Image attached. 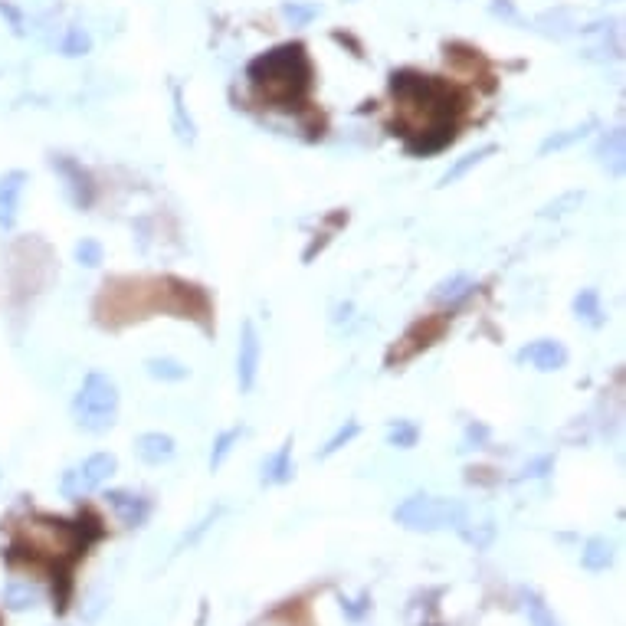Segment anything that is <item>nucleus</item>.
<instances>
[{"mask_svg": "<svg viewBox=\"0 0 626 626\" xmlns=\"http://www.w3.org/2000/svg\"><path fill=\"white\" fill-rule=\"evenodd\" d=\"M594 155H597V164L610 177H623V171H626V135H623V128H610V132L600 135Z\"/></svg>", "mask_w": 626, "mask_h": 626, "instance_id": "nucleus-12", "label": "nucleus"}, {"mask_svg": "<svg viewBox=\"0 0 626 626\" xmlns=\"http://www.w3.org/2000/svg\"><path fill=\"white\" fill-rule=\"evenodd\" d=\"M105 502L115 512V518L125 528H141L151 518V499H145L141 492H128V489H109L105 492Z\"/></svg>", "mask_w": 626, "mask_h": 626, "instance_id": "nucleus-10", "label": "nucleus"}, {"mask_svg": "<svg viewBox=\"0 0 626 626\" xmlns=\"http://www.w3.org/2000/svg\"><path fill=\"white\" fill-rule=\"evenodd\" d=\"M341 610H345V617L351 623H358L364 620L371 613V594H361L358 600H348V597H341Z\"/></svg>", "mask_w": 626, "mask_h": 626, "instance_id": "nucleus-33", "label": "nucleus"}, {"mask_svg": "<svg viewBox=\"0 0 626 626\" xmlns=\"http://www.w3.org/2000/svg\"><path fill=\"white\" fill-rule=\"evenodd\" d=\"M391 96L397 112V132L413 155H433L456 138V89L450 82L423 76L417 69L391 73Z\"/></svg>", "mask_w": 626, "mask_h": 626, "instance_id": "nucleus-1", "label": "nucleus"}, {"mask_svg": "<svg viewBox=\"0 0 626 626\" xmlns=\"http://www.w3.org/2000/svg\"><path fill=\"white\" fill-rule=\"evenodd\" d=\"M223 515V509H214V512H207L204 518H200V522L194 525V531H191V535H184L181 538V545H177V551H184V548H191V545H197V541L200 538H204L207 535V531H210V525H214L217 522V518Z\"/></svg>", "mask_w": 626, "mask_h": 626, "instance_id": "nucleus-32", "label": "nucleus"}, {"mask_svg": "<svg viewBox=\"0 0 626 626\" xmlns=\"http://www.w3.org/2000/svg\"><path fill=\"white\" fill-rule=\"evenodd\" d=\"M358 433H361V423H358V420H345L332 436H328L322 450H318V459H328V456H335L338 450H345V446H348Z\"/></svg>", "mask_w": 626, "mask_h": 626, "instance_id": "nucleus-27", "label": "nucleus"}, {"mask_svg": "<svg viewBox=\"0 0 626 626\" xmlns=\"http://www.w3.org/2000/svg\"><path fill=\"white\" fill-rule=\"evenodd\" d=\"M73 256H76V263H79V266L96 269V266H102L105 250H102V243H99V240H89V236H86V240H79V243H76Z\"/></svg>", "mask_w": 626, "mask_h": 626, "instance_id": "nucleus-29", "label": "nucleus"}, {"mask_svg": "<svg viewBox=\"0 0 626 626\" xmlns=\"http://www.w3.org/2000/svg\"><path fill=\"white\" fill-rule=\"evenodd\" d=\"M263 486H286V482L295 479V463H292V436L286 443L279 446V450H273L266 459H263Z\"/></svg>", "mask_w": 626, "mask_h": 626, "instance_id": "nucleus-14", "label": "nucleus"}, {"mask_svg": "<svg viewBox=\"0 0 626 626\" xmlns=\"http://www.w3.org/2000/svg\"><path fill=\"white\" fill-rule=\"evenodd\" d=\"M89 50H92L89 33L82 30V27H69V30H66V40H63V56L76 59V56H86Z\"/></svg>", "mask_w": 626, "mask_h": 626, "instance_id": "nucleus-31", "label": "nucleus"}, {"mask_svg": "<svg viewBox=\"0 0 626 626\" xmlns=\"http://www.w3.org/2000/svg\"><path fill=\"white\" fill-rule=\"evenodd\" d=\"M597 122L594 118H587L584 125H574V128H564V132H551L545 141H541L538 145V155L541 158H548L551 151H564V148H571V145H577V141H584L587 135H590V128H594Z\"/></svg>", "mask_w": 626, "mask_h": 626, "instance_id": "nucleus-20", "label": "nucleus"}, {"mask_svg": "<svg viewBox=\"0 0 626 626\" xmlns=\"http://www.w3.org/2000/svg\"><path fill=\"white\" fill-rule=\"evenodd\" d=\"M99 535H86V525L79 522H59V518H33L23 525L20 541L27 558H56V561H76L79 554Z\"/></svg>", "mask_w": 626, "mask_h": 626, "instance_id": "nucleus-3", "label": "nucleus"}, {"mask_svg": "<svg viewBox=\"0 0 626 626\" xmlns=\"http://www.w3.org/2000/svg\"><path fill=\"white\" fill-rule=\"evenodd\" d=\"M135 453H138L141 463L164 466V463H171V459H174L177 443H174V436L161 433V430H151V433H141L135 440Z\"/></svg>", "mask_w": 626, "mask_h": 626, "instance_id": "nucleus-13", "label": "nucleus"}, {"mask_svg": "<svg viewBox=\"0 0 626 626\" xmlns=\"http://www.w3.org/2000/svg\"><path fill=\"white\" fill-rule=\"evenodd\" d=\"M318 14H322V7H318V4H299V0L282 4V17H286L292 27H309Z\"/></svg>", "mask_w": 626, "mask_h": 626, "instance_id": "nucleus-28", "label": "nucleus"}, {"mask_svg": "<svg viewBox=\"0 0 626 626\" xmlns=\"http://www.w3.org/2000/svg\"><path fill=\"white\" fill-rule=\"evenodd\" d=\"M243 436H246V427H230V430L217 433L214 450H210V472H220L223 469V463L230 459V453L236 450V443H240Z\"/></svg>", "mask_w": 626, "mask_h": 626, "instance_id": "nucleus-23", "label": "nucleus"}, {"mask_svg": "<svg viewBox=\"0 0 626 626\" xmlns=\"http://www.w3.org/2000/svg\"><path fill=\"white\" fill-rule=\"evenodd\" d=\"M118 472V459L115 453H92L82 459L79 466L66 469L63 479H59V492L66 495V499H86V495H92L96 489H102L105 482H109L112 476Z\"/></svg>", "mask_w": 626, "mask_h": 626, "instance_id": "nucleus-6", "label": "nucleus"}, {"mask_svg": "<svg viewBox=\"0 0 626 626\" xmlns=\"http://www.w3.org/2000/svg\"><path fill=\"white\" fill-rule=\"evenodd\" d=\"M171 96H174V105H171V125H174V135H177V141H181V145H194V141H197V125H194L191 112H187V102H184L181 86H174V89H171Z\"/></svg>", "mask_w": 626, "mask_h": 626, "instance_id": "nucleus-19", "label": "nucleus"}, {"mask_svg": "<svg viewBox=\"0 0 626 626\" xmlns=\"http://www.w3.org/2000/svg\"><path fill=\"white\" fill-rule=\"evenodd\" d=\"M118 384L105 371H89L73 397V423L82 433H105L118 417Z\"/></svg>", "mask_w": 626, "mask_h": 626, "instance_id": "nucleus-4", "label": "nucleus"}, {"mask_svg": "<svg viewBox=\"0 0 626 626\" xmlns=\"http://www.w3.org/2000/svg\"><path fill=\"white\" fill-rule=\"evenodd\" d=\"M259 364H263V338H259V328L246 318L240 325V345H236V387H240V394H250L256 387Z\"/></svg>", "mask_w": 626, "mask_h": 626, "instance_id": "nucleus-7", "label": "nucleus"}, {"mask_svg": "<svg viewBox=\"0 0 626 626\" xmlns=\"http://www.w3.org/2000/svg\"><path fill=\"white\" fill-rule=\"evenodd\" d=\"M394 522L407 531H423V535H433V531H459L469 522V509L459 499H443V495H410L394 509Z\"/></svg>", "mask_w": 626, "mask_h": 626, "instance_id": "nucleus-5", "label": "nucleus"}, {"mask_svg": "<svg viewBox=\"0 0 626 626\" xmlns=\"http://www.w3.org/2000/svg\"><path fill=\"white\" fill-rule=\"evenodd\" d=\"M551 469H554V456H551V453L535 456V459H528V463H525L522 479H545Z\"/></svg>", "mask_w": 626, "mask_h": 626, "instance_id": "nucleus-34", "label": "nucleus"}, {"mask_svg": "<svg viewBox=\"0 0 626 626\" xmlns=\"http://www.w3.org/2000/svg\"><path fill=\"white\" fill-rule=\"evenodd\" d=\"M515 358H518V364H528V368H535L541 374H551L568 364V348L554 338H538V341H528Z\"/></svg>", "mask_w": 626, "mask_h": 626, "instance_id": "nucleus-9", "label": "nucleus"}, {"mask_svg": "<svg viewBox=\"0 0 626 626\" xmlns=\"http://www.w3.org/2000/svg\"><path fill=\"white\" fill-rule=\"evenodd\" d=\"M0 597H4V607L10 613H27L33 607H40V600H43L40 587L30 584V581H23V577H14V581H7L4 584V594H0Z\"/></svg>", "mask_w": 626, "mask_h": 626, "instance_id": "nucleus-16", "label": "nucleus"}, {"mask_svg": "<svg viewBox=\"0 0 626 626\" xmlns=\"http://www.w3.org/2000/svg\"><path fill=\"white\" fill-rule=\"evenodd\" d=\"M417 443H420V427L413 420L400 417L387 423V446H394V450H413Z\"/></svg>", "mask_w": 626, "mask_h": 626, "instance_id": "nucleus-24", "label": "nucleus"}, {"mask_svg": "<svg viewBox=\"0 0 626 626\" xmlns=\"http://www.w3.org/2000/svg\"><path fill=\"white\" fill-rule=\"evenodd\" d=\"M613 564V545L607 538H587V545L581 551V568L590 571V574H600L607 571Z\"/></svg>", "mask_w": 626, "mask_h": 626, "instance_id": "nucleus-21", "label": "nucleus"}, {"mask_svg": "<svg viewBox=\"0 0 626 626\" xmlns=\"http://www.w3.org/2000/svg\"><path fill=\"white\" fill-rule=\"evenodd\" d=\"M50 164H53V171L66 181L69 200H73L79 210H89L92 200H96V181H92V174L82 168L76 158H66V155H53Z\"/></svg>", "mask_w": 626, "mask_h": 626, "instance_id": "nucleus-8", "label": "nucleus"}, {"mask_svg": "<svg viewBox=\"0 0 626 626\" xmlns=\"http://www.w3.org/2000/svg\"><path fill=\"white\" fill-rule=\"evenodd\" d=\"M574 318L577 322H584L590 328H604L607 325V309H604V299H600L597 289H581L574 295Z\"/></svg>", "mask_w": 626, "mask_h": 626, "instance_id": "nucleus-17", "label": "nucleus"}, {"mask_svg": "<svg viewBox=\"0 0 626 626\" xmlns=\"http://www.w3.org/2000/svg\"><path fill=\"white\" fill-rule=\"evenodd\" d=\"M584 191H568V194H561L558 200H551V204H545L538 210V217L541 220H558V217H568L571 210H581L584 204Z\"/></svg>", "mask_w": 626, "mask_h": 626, "instance_id": "nucleus-26", "label": "nucleus"}, {"mask_svg": "<svg viewBox=\"0 0 626 626\" xmlns=\"http://www.w3.org/2000/svg\"><path fill=\"white\" fill-rule=\"evenodd\" d=\"M30 177L27 171H7L0 174V230H14L20 217V200L27 191Z\"/></svg>", "mask_w": 626, "mask_h": 626, "instance_id": "nucleus-11", "label": "nucleus"}, {"mask_svg": "<svg viewBox=\"0 0 626 626\" xmlns=\"http://www.w3.org/2000/svg\"><path fill=\"white\" fill-rule=\"evenodd\" d=\"M522 604H525V613H528L531 626H561L558 617H554V610L535 594V590H522Z\"/></svg>", "mask_w": 626, "mask_h": 626, "instance_id": "nucleus-25", "label": "nucleus"}, {"mask_svg": "<svg viewBox=\"0 0 626 626\" xmlns=\"http://www.w3.org/2000/svg\"><path fill=\"white\" fill-rule=\"evenodd\" d=\"M459 535H463L476 551H486L492 541H495V522H479L476 528L463 525V528H459Z\"/></svg>", "mask_w": 626, "mask_h": 626, "instance_id": "nucleus-30", "label": "nucleus"}, {"mask_svg": "<svg viewBox=\"0 0 626 626\" xmlns=\"http://www.w3.org/2000/svg\"><path fill=\"white\" fill-rule=\"evenodd\" d=\"M495 151H499V145H482V148H476V151H469V155L456 158V161L450 164V168L443 171L440 184H436V187H453V184H459L472 168H479L482 161H489V158L495 155Z\"/></svg>", "mask_w": 626, "mask_h": 626, "instance_id": "nucleus-18", "label": "nucleus"}, {"mask_svg": "<svg viewBox=\"0 0 626 626\" xmlns=\"http://www.w3.org/2000/svg\"><path fill=\"white\" fill-rule=\"evenodd\" d=\"M486 440H489V430L482 427V423H469V427H466V446H463V450H479V446L486 443Z\"/></svg>", "mask_w": 626, "mask_h": 626, "instance_id": "nucleus-35", "label": "nucleus"}, {"mask_svg": "<svg viewBox=\"0 0 626 626\" xmlns=\"http://www.w3.org/2000/svg\"><path fill=\"white\" fill-rule=\"evenodd\" d=\"M145 371H148V377H155V381H164V384H181L191 377V368L177 358H148Z\"/></svg>", "mask_w": 626, "mask_h": 626, "instance_id": "nucleus-22", "label": "nucleus"}, {"mask_svg": "<svg viewBox=\"0 0 626 626\" xmlns=\"http://www.w3.org/2000/svg\"><path fill=\"white\" fill-rule=\"evenodd\" d=\"M472 292H476V279L466 276V273H453V276H446V279L436 282L433 292H430V299L436 305H446V309H456V305L466 302Z\"/></svg>", "mask_w": 626, "mask_h": 626, "instance_id": "nucleus-15", "label": "nucleus"}, {"mask_svg": "<svg viewBox=\"0 0 626 626\" xmlns=\"http://www.w3.org/2000/svg\"><path fill=\"white\" fill-rule=\"evenodd\" d=\"M246 79H250L259 102L276 105V109H292L302 105V99L312 89V63L302 43H282L276 50L256 56L246 66Z\"/></svg>", "mask_w": 626, "mask_h": 626, "instance_id": "nucleus-2", "label": "nucleus"}]
</instances>
